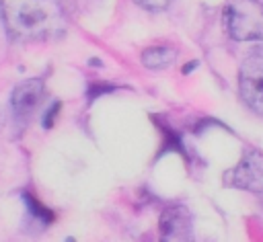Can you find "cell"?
<instances>
[{
	"instance_id": "1",
	"label": "cell",
	"mask_w": 263,
	"mask_h": 242,
	"mask_svg": "<svg viewBox=\"0 0 263 242\" xmlns=\"http://www.w3.org/2000/svg\"><path fill=\"white\" fill-rule=\"evenodd\" d=\"M6 31L21 41H43L66 27L60 0H0Z\"/></svg>"
},
{
	"instance_id": "2",
	"label": "cell",
	"mask_w": 263,
	"mask_h": 242,
	"mask_svg": "<svg viewBox=\"0 0 263 242\" xmlns=\"http://www.w3.org/2000/svg\"><path fill=\"white\" fill-rule=\"evenodd\" d=\"M222 21L232 39L263 41V0H226Z\"/></svg>"
},
{
	"instance_id": "3",
	"label": "cell",
	"mask_w": 263,
	"mask_h": 242,
	"mask_svg": "<svg viewBox=\"0 0 263 242\" xmlns=\"http://www.w3.org/2000/svg\"><path fill=\"white\" fill-rule=\"evenodd\" d=\"M238 90L245 105L263 115V55H249L238 70Z\"/></svg>"
},
{
	"instance_id": "4",
	"label": "cell",
	"mask_w": 263,
	"mask_h": 242,
	"mask_svg": "<svg viewBox=\"0 0 263 242\" xmlns=\"http://www.w3.org/2000/svg\"><path fill=\"white\" fill-rule=\"evenodd\" d=\"M224 183L242 191H263V152L247 150L240 156L238 164L224 174Z\"/></svg>"
},
{
	"instance_id": "5",
	"label": "cell",
	"mask_w": 263,
	"mask_h": 242,
	"mask_svg": "<svg viewBox=\"0 0 263 242\" xmlns=\"http://www.w3.org/2000/svg\"><path fill=\"white\" fill-rule=\"evenodd\" d=\"M43 96H45V84L41 78H31V80L21 82L12 90V96H10V107H12L16 121L27 123L41 107Z\"/></svg>"
},
{
	"instance_id": "6",
	"label": "cell",
	"mask_w": 263,
	"mask_h": 242,
	"mask_svg": "<svg viewBox=\"0 0 263 242\" xmlns=\"http://www.w3.org/2000/svg\"><path fill=\"white\" fill-rule=\"evenodd\" d=\"M160 234L164 240H189L193 234L189 209L185 205H168L160 213Z\"/></svg>"
},
{
	"instance_id": "7",
	"label": "cell",
	"mask_w": 263,
	"mask_h": 242,
	"mask_svg": "<svg viewBox=\"0 0 263 242\" xmlns=\"http://www.w3.org/2000/svg\"><path fill=\"white\" fill-rule=\"evenodd\" d=\"M175 57H177V49L168 45H156L142 53V64L150 70H164L175 62Z\"/></svg>"
},
{
	"instance_id": "8",
	"label": "cell",
	"mask_w": 263,
	"mask_h": 242,
	"mask_svg": "<svg viewBox=\"0 0 263 242\" xmlns=\"http://www.w3.org/2000/svg\"><path fill=\"white\" fill-rule=\"evenodd\" d=\"M23 197H25V201H27L29 211H31V213H33L37 219H43V221H47V224L53 219V213H51V211H49L45 205H41V203H39V201H37V199H35L31 193H25Z\"/></svg>"
},
{
	"instance_id": "9",
	"label": "cell",
	"mask_w": 263,
	"mask_h": 242,
	"mask_svg": "<svg viewBox=\"0 0 263 242\" xmlns=\"http://www.w3.org/2000/svg\"><path fill=\"white\" fill-rule=\"evenodd\" d=\"M138 6H142V8H146V10H152V12H158V10H164L168 4H171V0H134Z\"/></svg>"
},
{
	"instance_id": "10",
	"label": "cell",
	"mask_w": 263,
	"mask_h": 242,
	"mask_svg": "<svg viewBox=\"0 0 263 242\" xmlns=\"http://www.w3.org/2000/svg\"><path fill=\"white\" fill-rule=\"evenodd\" d=\"M58 111H60V103H53L51 111H47V115H45V121H43V125H45V127H51V125H53V119H55Z\"/></svg>"
},
{
	"instance_id": "11",
	"label": "cell",
	"mask_w": 263,
	"mask_h": 242,
	"mask_svg": "<svg viewBox=\"0 0 263 242\" xmlns=\"http://www.w3.org/2000/svg\"><path fill=\"white\" fill-rule=\"evenodd\" d=\"M2 125H4V111H2V107H0V129H2Z\"/></svg>"
}]
</instances>
